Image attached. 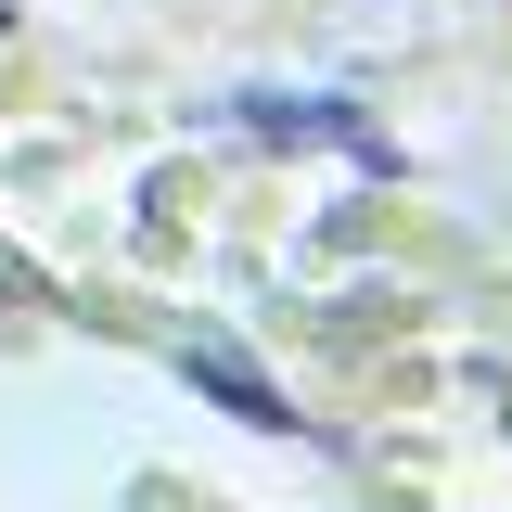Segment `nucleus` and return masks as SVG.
<instances>
[{
	"label": "nucleus",
	"instance_id": "3",
	"mask_svg": "<svg viewBox=\"0 0 512 512\" xmlns=\"http://www.w3.org/2000/svg\"><path fill=\"white\" fill-rule=\"evenodd\" d=\"M0 26H13V0H0Z\"/></svg>",
	"mask_w": 512,
	"mask_h": 512
},
{
	"label": "nucleus",
	"instance_id": "2",
	"mask_svg": "<svg viewBox=\"0 0 512 512\" xmlns=\"http://www.w3.org/2000/svg\"><path fill=\"white\" fill-rule=\"evenodd\" d=\"M180 372L205 384V397H218V410H244V423H269V436H282V423H295V410H282V384H269V372H244V359H231V346H180Z\"/></svg>",
	"mask_w": 512,
	"mask_h": 512
},
{
	"label": "nucleus",
	"instance_id": "1",
	"mask_svg": "<svg viewBox=\"0 0 512 512\" xmlns=\"http://www.w3.org/2000/svg\"><path fill=\"white\" fill-rule=\"evenodd\" d=\"M423 26H436V0H333V52H359V64L423 52Z\"/></svg>",
	"mask_w": 512,
	"mask_h": 512
}]
</instances>
